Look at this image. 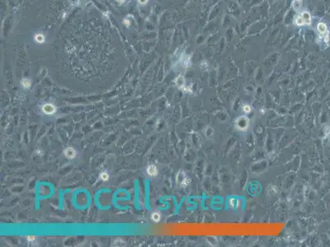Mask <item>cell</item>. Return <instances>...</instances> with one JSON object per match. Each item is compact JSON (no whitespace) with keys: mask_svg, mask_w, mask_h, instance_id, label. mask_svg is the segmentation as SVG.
<instances>
[{"mask_svg":"<svg viewBox=\"0 0 330 247\" xmlns=\"http://www.w3.org/2000/svg\"><path fill=\"white\" fill-rule=\"evenodd\" d=\"M34 40L37 44H43L45 42V36L43 33H36L34 35Z\"/></svg>","mask_w":330,"mask_h":247,"instance_id":"obj_9","label":"cell"},{"mask_svg":"<svg viewBox=\"0 0 330 247\" xmlns=\"http://www.w3.org/2000/svg\"><path fill=\"white\" fill-rule=\"evenodd\" d=\"M176 86H178V88L183 90L185 88V79L182 76H179L177 77L176 79Z\"/></svg>","mask_w":330,"mask_h":247,"instance_id":"obj_11","label":"cell"},{"mask_svg":"<svg viewBox=\"0 0 330 247\" xmlns=\"http://www.w3.org/2000/svg\"><path fill=\"white\" fill-rule=\"evenodd\" d=\"M303 2L304 0H292L291 1V5L293 9L296 11V12L302 11V7H303Z\"/></svg>","mask_w":330,"mask_h":247,"instance_id":"obj_6","label":"cell"},{"mask_svg":"<svg viewBox=\"0 0 330 247\" xmlns=\"http://www.w3.org/2000/svg\"><path fill=\"white\" fill-rule=\"evenodd\" d=\"M151 218L154 221V223H159L160 221V214L157 212L154 213L151 215Z\"/></svg>","mask_w":330,"mask_h":247,"instance_id":"obj_12","label":"cell"},{"mask_svg":"<svg viewBox=\"0 0 330 247\" xmlns=\"http://www.w3.org/2000/svg\"><path fill=\"white\" fill-rule=\"evenodd\" d=\"M293 24L297 27H310L312 24V17L309 11L302 10L297 12L293 18Z\"/></svg>","mask_w":330,"mask_h":247,"instance_id":"obj_2","label":"cell"},{"mask_svg":"<svg viewBox=\"0 0 330 247\" xmlns=\"http://www.w3.org/2000/svg\"><path fill=\"white\" fill-rule=\"evenodd\" d=\"M237 127L239 129H245L247 127H248V120L246 117H241L239 118V120H237V123L236 124Z\"/></svg>","mask_w":330,"mask_h":247,"instance_id":"obj_4","label":"cell"},{"mask_svg":"<svg viewBox=\"0 0 330 247\" xmlns=\"http://www.w3.org/2000/svg\"><path fill=\"white\" fill-rule=\"evenodd\" d=\"M316 33L318 43L328 46L330 41V31L329 25L323 21L319 22L316 26Z\"/></svg>","mask_w":330,"mask_h":247,"instance_id":"obj_1","label":"cell"},{"mask_svg":"<svg viewBox=\"0 0 330 247\" xmlns=\"http://www.w3.org/2000/svg\"><path fill=\"white\" fill-rule=\"evenodd\" d=\"M146 171H147V174H148L149 176H152V177L156 176L158 175V169H157V167H155L154 165H149L147 167Z\"/></svg>","mask_w":330,"mask_h":247,"instance_id":"obj_8","label":"cell"},{"mask_svg":"<svg viewBox=\"0 0 330 247\" xmlns=\"http://www.w3.org/2000/svg\"><path fill=\"white\" fill-rule=\"evenodd\" d=\"M21 86L24 89H30L31 86V81L28 78H24L21 81Z\"/></svg>","mask_w":330,"mask_h":247,"instance_id":"obj_10","label":"cell"},{"mask_svg":"<svg viewBox=\"0 0 330 247\" xmlns=\"http://www.w3.org/2000/svg\"><path fill=\"white\" fill-rule=\"evenodd\" d=\"M64 155H65V157H67V158H68V159H74L75 157H76V150L74 149V148H67L66 149L64 150Z\"/></svg>","mask_w":330,"mask_h":247,"instance_id":"obj_7","label":"cell"},{"mask_svg":"<svg viewBox=\"0 0 330 247\" xmlns=\"http://www.w3.org/2000/svg\"><path fill=\"white\" fill-rule=\"evenodd\" d=\"M177 182L181 186H187L190 182V180L186 176V175L183 172H182V173H179L177 176Z\"/></svg>","mask_w":330,"mask_h":247,"instance_id":"obj_5","label":"cell"},{"mask_svg":"<svg viewBox=\"0 0 330 247\" xmlns=\"http://www.w3.org/2000/svg\"><path fill=\"white\" fill-rule=\"evenodd\" d=\"M138 3L141 4V5H145L147 3L149 2V0H137Z\"/></svg>","mask_w":330,"mask_h":247,"instance_id":"obj_15","label":"cell"},{"mask_svg":"<svg viewBox=\"0 0 330 247\" xmlns=\"http://www.w3.org/2000/svg\"><path fill=\"white\" fill-rule=\"evenodd\" d=\"M56 107L52 103H46L43 105L42 106V111L48 115H52L56 113Z\"/></svg>","mask_w":330,"mask_h":247,"instance_id":"obj_3","label":"cell"},{"mask_svg":"<svg viewBox=\"0 0 330 247\" xmlns=\"http://www.w3.org/2000/svg\"><path fill=\"white\" fill-rule=\"evenodd\" d=\"M108 177H109V176H108V174L107 172H105V171H103V172H102L100 174V179H101L102 180H103V181L108 180Z\"/></svg>","mask_w":330,"mask_h":247,"instance_id":"obj_14","label":"cell"},{"mask_svg":"<svg viewBox=\"0 0 330 247\" xmlns=\"http://www.w3.org/2000/svg\"><path fill=\"white\" fill-rule=\"evenodd\" d=\"M27 240H28V242H34V240H35V236H27Z\"/></svg>","mask_w":330,"mask_h":247,"instance_id":"obj_16","label":"cell"},{"mask_svg":"<svg viewBox=\"0 0 330 247\" xmlns=\"http://www.w3.org/2000/svg\"><path fill=\"white\" fill-rule=\"evenodd\" d=\"M119 4H122V3H124L126 2V0H116Z\"/></svg>","mask_w":330,"mask_h":247,"instance_id":"obj_18","label":"cell"},{"mask_svg":"<svg viewBox=\"0 0 330 247\" xmlns=\"http://www.w3.org/2000/svg\"><path fill=\"white\" fill-rule=\"evenodd\" d=\"M122 23H123V25H124V26H126V27H129L131 26V21L130 20V19H128V17H125L124 19H123Z\"/></svg>","mask_w":330,"mask_h":247,"instance_id":"obj_13","label":"cell"},{"mask_svg":"<svg viewBox=\"0 0 330 247\" xmlns=\"http://www.w3.org/2000/svg\"><path fill=\"white\" fill-rule=\"evenodd\" d=\"M245 107H246V108H245V106H244V110H245L246 113H249V112L250 111V106H248V105H245Z\"/></svg>","mask_w":330,"mask_h":247,"instance_id":"obj_17","label":"cell"}]
</instances>
